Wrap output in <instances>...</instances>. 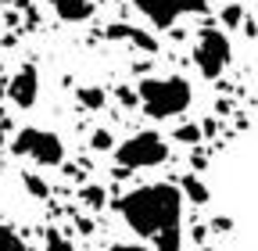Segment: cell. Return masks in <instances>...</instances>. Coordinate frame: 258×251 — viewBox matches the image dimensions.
<instances>
[{
    "label": "cell",
    "instance_id": "obj_1",
    "mask_svg": "<svg viewBox=\"0 0 258 251\" xmlns=\"http://www.w3.org/2000/svg\"><path fill=\"white\" fill-rule=\"evenodd\" d=\"M118 215L125 219V226L151 237L158 251H179L183 233H179V219H183V194L172 183H147L118 198Z\"/></svg>",
    "mask_w": 258,
    "mask_h": 251
},
{
    "label": "cell",
    "instance_id": "obj_2",
    "mask_svg": "<svg viewBox=\"0 0 258 251\" xmlns=\"http://www.w3.org/2000/svg\"><path fill=\"white\" fill-rule=\"evenodd\" d=\"M137 97H140V104H144V111L151 118H172V115L190 108L194 90H190V83L183 76H165V79L151 76V79H144L137 86Z\"/></svg>",
    "mask_w": 258,
    "mask_h": 251
},
{
    "label": "cell",
    "instance_id": "obj_3",
    "mask_svg": "<svg viewBox=\"0 0 258 251\" xmlns=\"http://www.w3.org/2000/svg\"><path fill=\"white\" fill-rule=\"evenodd\" d=\"M115 158L122 169H151V165H161L169 158V144L158 133L144 130V133H133L129 140H122L115 147Z\"/></svg>",
    "mask_w": 258,
    "mask_h": 251
},
{
    "label": "cell",
    "instance_id": "obj_4",
    "mask_svg": "<svg viewBox=\"0 0 258 251\" xmlns=\"http://www.w3.org/2000/svg\"><path fill=\"white\" fill-rule=\"evenodd\" d=\"M11 151L32 158L36 165H61V162H64V144H61V137L50 133V130H36V126L18 130V137L11 140Z\"/></svg>",
    "mask_w": 258,
    "mask_h": 251
},
{
    "label": "cell",
    "instance_id": "obj_5",
    "mask_svg": "<svg viewBox=\"0 0 258 251\" xmlns=\"http://www.w3.org/2000/svg\"><path fill=\"white\" fill-rule=\"evenodd\" d=\"M230 54H233V47H230V40H226L222 29H212V25L201 29L198 47H194V61H198L201 76H208V79L222 76V69L230 65Z\"/></svg>",
    "mask_w": 258,
    "mask_h": 251
},
{
    "label": "cell",
    "instance_id": "obj_6",
    "mask_svg": "<svg viewBox=\"0 0 258 251\" xmlns=\"http://www.w3.org/2000/svg\"><path fill=\"white\" fill-rule=\"evenodd\" d=\"M154 29H172L183 15H201L208 0H129Z\"/></svg>",
    "mask_w": 258,
    "mask_h": 251
},
{
    "label": "cell",
    "instance_id": "obj_7",
    "mask_svg": "<svg viewBox=\"0 0 258 251\" xmlns=\"http://www.w3.org/2000/svg\"><path fill=\"white\" fill-rule=\"evenodd\" d=\"M36 93H40V72H36V65H22L4 83V97H11V104H18V108H32V104H36Z\"/></svg>",
    "mask_w": 258,
    "mask_h": 251
},
{
    "label": "cell",
    "instance_id": "obj_8",
    "mask_svg": "<svg viewBox=\"0 0 258 251\" xmlns=\"http://www.w3.org/2000/svg\"><path fill=\"white\" fill-rule=\"evenodd\" d=\"M47 4L57 11L61 22H83L93 11V0H47Z\"/></svg>",
    "mask_w": 258,
    "mask_h": 251
},
{
    "label": "cell",
    "instance_id": "obj_9",
    "mask_svg": "<svg viewBox=\"0 0 258 251\" xmlns=\"http://www.w3.org/2000/svg\"><path fill=\"white\" fill-rule=\"evenodd\" d=\"M108 36L111 40H129V43H137V47H144L147 54H154L158 50V43H154V36H147V33H140V29H133V25H108Z\"/></svg>",
    "mask_w": 258,
    "mask_h": 251
},
{
    "label": "cell",
    "instance_id": "obj_10",
    "mask_svg": "<svg viewBox=\"0 0 258 251\" xmlns=\"http://www.w3.org/2000/svg\"><path fill=\"white\" fill-rule=\"evenodd\" d=\"M179 194H183V198H190L194 205H205V201H208V186H205L198 176H183V183H179Z\"/></svg>",
    "mask_w": 258,
    "mask_h": 251
},
{
    "label": "cell",
    "instance_id": "obj_11",
    "mask_svg": "<svg viewBox=\"0 0 258 251\" xmlns=\"http://www.w3.org/2000/svg\"><path fill=\"white\" fill-rule=\"evenodd\" d=\"M104 101H108V93H104L101 86H79V104H83V108L97 111V108H104Z\"/></svg>",
    "mask_w": 258,
    "mask_h": 251
},
{
    "label": "cell",
    "instance_id": "obj_12",
    "mask_svg": "<svg viewBox=\"0 0 258 251\" xmlns=\"http://www.w3.org/2000/svg\"><path fill=\"white\" fill-rule=\"evenodd\" d=\"M0 251H29V247L22 244V237H18L11 226L0 223Z\"/></svg>",
    "mask_w": 258,
    "mask_h": 251
},
{
    "label": "cell",
    "instance_id": "obj_13",
    "mask_svg": "<svg viewBox=\"0 0 258 251\" xmlns=\"http://www.w3.org/2000/svg\"><path fill=\"white\" fill-rule=\"evenodd\" d=\"M201 133H205V130H201L198 122H186V126H179V130L172 133V140H179V144H198Z\"/></svg>",
    "mask_w": 258,
    "mask_h": 251
},
{
    "label": "cell",
    "instance_id": "obj_14",
    "mask_svg": "<svg viewBox=\"0 0 258 251\" xmlns=\"http://www.w3.org/2000/svg\"><path fill=\"white\" fill-rule=\"evenodd\" d=\"M90 147H93V151H111V147H115V137H111V130H93V137H90Z\"/></svg>",
    "mask_w": 258,
    "mask_h": 251
},
{
    "label": "cell",
    "instance_id": "obj_15",
    "mask_svg": "<svg viewBox=\"0 0 258 251\" xmlns=\"http://www.w3.org/2000/svg\"><path fill=\"white\" fill-rule=\"evenodd\" d=\"M79 198H83L90 208H104V191H101V186H83Z\"/></svg>",
    "mask_w": 258,
    "mask_h": 251
},
{
    "label": "cell",
    "instance_id": "obj_16",
    "mask_svg": "<svg viewBox=\"0 0 258 251\" xmlns=\"http://www.w3.org/2000/svg\"><path fill=\"white\" fill-rule=\"evenodd\" d=\"M47 251H76V247H72L69 237H61L57 230H50V233H47Z\"/></svg>",
    "mask_w": 258,
    "mask_h": 251
},
{
    "label": "cell",
    "instance_id": "obj_17",
    "mask_svg": "<svg viewBox=\"0 0 258 251\" xmlns=\"http://www.w3.org/2000/svg\"><path fill=\"white\" fill-rule=\"evenodd\" d=\"M22 179H25V186H29V194H32V198H47V194H50V191H47V183H43L40 176H22Z\"/></svg>",
    "mask_w": 258,
    "mask_h": 251
},
{
    "label": "cell",
    "instance_id": "obj_18",
    "mask_svg": "<svg viewBox=\"0 0 258 251\" xmlns=\"http://www.w3.org/2000/svg\"><path fill=\"white\" fill-rule=\"evenodd\" d=\"M240 18H244V8H240V4H230V8L222 11V25H226V29H230V25H240Z\"/></svg>",
    "mask_w": 258,
    "mask_h": 251
},
{
    "label": "cell",
    "instance_id": "obj_19",
    "mask_svg": "<svg viewBox=\"0 0 258 251\" xmlns=\"http://www.w3.org/2000/svg\"><path fill=\"white\" fill-rule=\"evenodd\" d=\"M8 130H11V118L8 111H0V144H8Z\"/></svg>",
    "mask_w": 258,
    "mask_h": 251
},
{
    "label": "cell",
    "instance_id": "obj_20",
    "mask_svg": "<svg viewBox=\"0 0 258 251\" xmlns=\"http://www.w3.org/2000/svg\"><path fill=\"white\" fill-rule=\"evenodd\" d=\"M118 101H122V104H137V93L122 86V90H118Z\"/></svg>",
    "mask_w": 258,
    "mask_h": 251
},
{
    "label": "cell",
    "instance_id": "obj_21",
    "mask_svg": "<svg viewBox=\"0 0 258 251\" xmlns=\"http://www.w3.org/2000/svg\"><path fill=\"white\" fill-rule=\"evenodd\" d=\"M108 251H147V247H140V244H115V247H108Z\"/></svg>",
    "mask_w": 258,
    "mask_h": 251
},
{
    "label": "cell",
    "instance_id": "obj_22",
    "mask_svg": "<svg viewBox=\"0 0 258 251\" xmlns=\"http://www.w3.org/2000/svg\"><path fill=\"white\" fill-rule=\"evenodd\" d=\"M0 101H4V83H0Z\"/></svg>",
    "mask_w": 258,
    "mask_h": 251
},
{
    "label": "cell",
    "instance_id": "obj_23",
    "mask_svg": "<svg viewBox=\"0 0 258 251\" xmlns=\"http://www.w3.org/2000/svg\"><path fill=\"white\" fill-rule=\"evenodd\" d=\"M0 4H11V0H0Z\"/></svg>",
    "mask_w": 258,
    "mask_h": 251
}]
</instances>
